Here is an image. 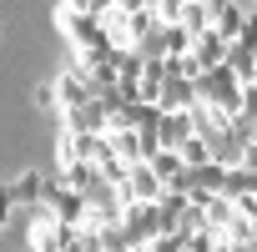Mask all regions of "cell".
I'll return each mask as SVG.
<instances>
[{
  "label": "cell",
  "instance_id": "44dd1931",
  "mask_svg": "<svg viewBox=\"0 0 257 252\" xmlns=\"http://www.w3.org/2000/svg\"><path fill=\"white\" fill-rule=\"evenodd\" d=\"M31 96H36V111H56V91H51V81H41Z\"/></svg>",
  "mask_w": 257,
  "mask_h": 252
},
{
  "label": "cell",
  "instance_id": "8992f818",
  "mask_svg": "<svg viewBox=\"0 0 257 252\" xmlns=\"http://www.w3.org/2000/svg\"><path fill=\"white\" fill-rule=\"evenodd\" d=\"M61 132H71V137H106V106L86 101L76 111H61Z\"/></svg>",
  "mask_w": 257,
  "mask_h": 252
},
{
  "label": "cell",
  "instance_id": "6da1fadb",
  "mask_svg": "<svg viewBox=\"0 0 257 252\" xmlns=\"http://www.w3.org/2000/svg\"><path fill=\"white\" fill-rule=\"evenodd\" d=\"M56 26H61V36L71 41V56H101V51H111L106 21L91 16L86 0H66V6L56 11Z\"/></svg>",
  "mask_w": 257,
  "mask_h": 252
},
{
  "label": "cell",
  "instance_id": "30bf717a",
  "mask_svg": "<svg viewBox=\"0 0 257 252\" xmlns=\"http://www.w3.org/2000/svg\"><path fill=\"white\" fill-rule=\"evenodd\" d=\"M187 137H192V116H187V111H162V121H157V147H162V152H177Z\"/></svg>",
  "mask_w": 257,
  "mask_h": 252
},
{
  "label": "cell",
  "instance_id": "4316f807",
  "mask_svg": "<svg viewBox=\"0 0 257 252\" xmlns=\"http://www.w3.org/2000/svg\"><path fill=\"white\" fill-rule=\"evenodd\" d=\"M121 252H137V247H121Z\"/></svg>",
  "mask_w": 257,
  "mask_h": 252
},
{
  "label": "cell",
  "instance_id": "7a4b0ae2",
  "mask_svg": "<svg viewBox=\"0 0 257 252\" xmlns=\"http://www.w3.org/2000/svg\"><path fill=\"white\" fill-rule=\"evenodd\" d=\"M36 212H46L56 227H81V222H86V202H81L71 187H61L56 177L46 182V197H41V207H36Z\"/></svg>",
  "mask_w": 257,
  "mask_h": 252
},
{
  "label": "cell",
  "instance_id": "7402d4cb",
  "mask_svg": "<svg viewBox=\"0 0 257 252\" xmlns=\"http://www.w3.org/2000/svg\"><path fill=\"white\" fill-rule=\"evenodd\" d=\"M16 212V197H11V182H0V227H6V217Z\"/></svg>",
  "mask_w": 257,
  "mask_h": 252
},
{
  "label": "cell",
  "instance_id": "83f0119b",
  "mask_svg": "<svg viewBox=\"0 0 257 252\" xmlns=\"http://www.w3.org/2000/svg\"><path fill=\"white\" fill-rule=\"evenodd\" d=\"M252 142H257V137H252Z\"/></svg>",
  "mask_w": 257,
  "mask_h": 252
},
{
  "label": "cell",
  "instance_id": "cb8c5ba5",
  "mask_svg": "<svg viewBox=\"0 0 257 252\" xmlns=\"http://www.w3.org/2000/svg\"><path fill=\"white\" fill-rule=\"evenodd\" d=\"M242 167H247V172H257V142H247V147H242Z\"/></svg>",
  "mask_w": 257,
  "mask_h": 252
},
{
  "label": "cell",
  "instance_id": "3957f363",
  "mask_svg": "<svg viewBox=\"0 0 257 252\" xmlns=\"http://www.w3.org/2000/svg\"><path fill=\"white\" fill-rule=\"evenodd\" d=\"M31 217V227H26V252H66L71 242H76V232L81 227H56L46 212H26Z\"/></svg>",
  "mask_w": 257,
  "mask_h": 252
},
{
  "label": "cell",
  "instance_id": "d4e9b609",
  "mask_svg": "<svg viewBox=\"0 0 257 252\" xmlns=\"http://www.w3.org/2000/svg\"><path fill=\"white\" fill-rule=\"evenodd\" d=\"M207 252H237V247H232L227 237H212V247H207Z\"/></svg>",
  "mask_w": 257,
  "mask_h": 252
},
{
  "label": "cell",
  "instance_id": "5bb4252c",
  "mask_svg": "<svg viewBox=\"0 0 257 252\" xmlns=\"http://www.w3.org/2000/svg\"><path fill=\"white\" fill-rule=\"evenodd\" d=\"M197 106V91H192V81H177V76H167V86H162V96H157V111H192Z\"/></svg>",
  "mask_w": 257,
  "mask_h": 252
},
{
  "label": "cell",
  "instance_id": "ac0fdd59",
  "mask_svg": "<svg viewBox=\"0 0 257 252\" xmlns=\"http://www.w3.org/2000/svg\"><path fill=\"white\" fill-rule=\"evenodd\" d=\"M182 212H187V192H162V202H157V217H162V232H172V227L182 222Z\"/></svg>",
  "mask_w": 257,
  "mask_h": 252
},
{
  "label": "cell",
  "instance_id": "9c48e42d",
  "mask_svg": "<svg viewBox=\"0 0 257 252\" xmlns=\"http://www.w3.org/2000/svg\"><path fill=\"white\" fill-rule=\"evenodd\" d=\"M212 21H217V0H182V16H177V26L197 41V36H207L212 31Z\"/></svg>",
  "mask_w": 257,
  "mask_h": 252
},
{
  "label": "cell",
  "instance_id": "9a60e30c",
  "mask_svg": "<svg viewBox=\"0 0 257 252\" xmlns=\"http://www.w3.org/2000/svg\"><path fill=\"white\" fill-rule=\"evenodd\" d=\"M232 217H237V207H232L227 197H207V202H202V222H207V237H222Z\"/></svg>",
  "mask_w": 257,
  "mask_h": 252
},
{
  "label": "cell",
  "instance_id": "2e32d148",
  "mask_svg": "<svg viewBox=\"0 0 257 252\" xmlns=\"http://www.w3.org/2000/svg\"><path fill=\"white\" fill-rule=\"evenodd\" d=\"M222 56H227V46H222V41H217L212 31L192 41V61H197L202 71H217V66H222Z\"/></svg>",
  "mask_w": 257,
  "mask_h": 252
},
{
  "label": "cell",
  "instance_id": "277c9868",
  "mask_svg": "<svg viewBox=\"0 0 257 252\" xmlns=\"http://www.w3.org/2000/svg\"><path fill=\"white\" fill-rule=\"evenodd\" d=\"M121 237H126V247L147 252V247L162 237V217H157V207H147V202H132V207H126V217H121Z\"/></svg>",
  "mask_w": 257,
  "mask_h": 252
},
{
  "label": "cell",
  "instance_id": "603a6c76",
  "mask_svg": "<svg viewBox=\"0 0 257 252\" xmlns=\"http://www.w3.org/2000/svg\"><path fill=\"white\" fill-rule=\"evenodd\" d=\"M242 111L257 116V86H242Z\"/></svg>",
  "mask_w": 257,
  "mask_h": 252
},
{
  "label": "cell",
  "instance_id": "4fadbf2b",
  "mask_svg": "<svg viewBox=\"0 0 257 252\" xmlns=\"http://www.w3.org/2000/svg\"><path fill=\"white\" fill-rule=\"evenodd\" d=\"M126 192H132V202H147V207H157L167 187H162V182L152 177V167L142 162V167H132V177H126Z\"/></svg>",
  "mask_w": 257,
  "mask_h": 252
},
{
  "label": "cell",
  "instance_id": "7c38bea8",
  "mask_svg": "<svg viewBox=\"0 0 257 252\" xmlns=\"http://www.w3.org/2000/svg\"><path fill=\"white\" fill-rule=\"evenodd\" d=\"M46 182H51V177H46V172H36V167H31V172H21V177L11 182V197H16V207L36 212V207H41V197H46Z\"/></svg>",
  "mask_w": 257,
  "mask_h": 252
},
{
  "label": "cell",
  "instance_id": "ffe728a7",
  "mask_svg": "<svg viewBox=\"0 0 257 252\" xmlns=\"http://www.w3.org/2000/svg\"><path fill=\"white\" fill-rule=\"evenodd\" d=\"M182 247H187V237H182V232H162L147 252H182Z\"/></svg>",
  "mask_w": 257,
  "mask_h": 252
},
{
  "label": "cell",
  "instance_id": "484cf974",
  "mask_svg": "<svg viewBox=\"0 0 257 252\" xmlns=\"http://www.w3.org/2000/svg\"><path fill=\"white\" fill-rule=\"evenodd\" d=\"M0 41H6V16H0Z\"/></svg>",
  "mask_w": 257,
  "mask_h": 252
},
{
  "label": "cell",
  "instance_id": "8fae6325",
  "mask_svg": "<svg viewBox=\"0 0 257 252\" xmlns=\"http://www.w3.org/2000/svg\"><path fill=\"white\" fill-rule=\"evenodd\" d=\"M147 167H152V177H157L167 192H187V167H182V157H177V152H157Z\"/></svg>",
  "mask_w": 257,
  "mask_h": 252
},
{
  "label": "cell",
  "instance_id": "5b68a950",
  "mask_svg": "<svg viewBox=\"0 0 257 252\" xmlns=\"http://www.w3.org/2000/svg\"><path fill=\"white\" fill-rule=\"evenodd\" d=\"M51 91H56V111H76V106L96 101L91 81H86V76H76V71H66V66H61V76H51Z\"/></svg>",
  "mask_w": 257,
  "mask_h": 252
},
{
  "label": "cell",
  "instance_id": "52a82bcc",
  "mask_svg": "<svg viewBox=\"0 0 257 252\" xmlns=\"http://www.w3.org/2000/svg\"><path fill=\"white\" fill-rule=\"evenodd\" d=\"M56 182H61V187H71L81 202H96L101 192H111V187L101 182V172H96V167H86V162H76V167H61V172H56Z\"/></svg>",
  "mask_w": 257,
  "mask_h": 252
},
{
  "label": "cell",
  "instance_id": "ba28073f",
  "mask_svg": "<svg viewBox=\"0 0 257 252\" xmlns=\"http://www.w3.org/2000/svg\"><path fill=\"white\" fill-rule=\"evenodd\" d=\"M242 26H247V6H242V0H217V21H212V36H217L222 46H232V41L242 36Z\"/></svg>",
  "mask_w": 257,
  "mask_h": 252
},
{
  "label": "cell",
  "instance_id": "e0dca14e",
  "mask_svg": "<svg viewBox=\"0 0 257 252\" xmlns=\"http://www.w3.org/2000/svg\"><path fill=\"white\" fill-rule=\"evenodd\" d=\"M157 36H162V56H167V61H182V56H192V36H187L182 26H162Z\"/></svg>",
  "mask_w": 257,
  "mask_h": 252
},
{
  "label": "cell",
  "instance_id": "d6986e66",
  "mask_svg": "<svg viewBox=\"0 0 257 252\" xmlns=\"http://www.w3.org/2000/svg\"><path fill=\"white\" fill-rule=\"evenodd\" d=\"M177 157H182V167L187 172H197V167H207L212 157H207V142H197V137H187L182 147H177Z\"/></svg>",
  "mask_w": 257,
  "mask_h": 252
}]
</instances>
